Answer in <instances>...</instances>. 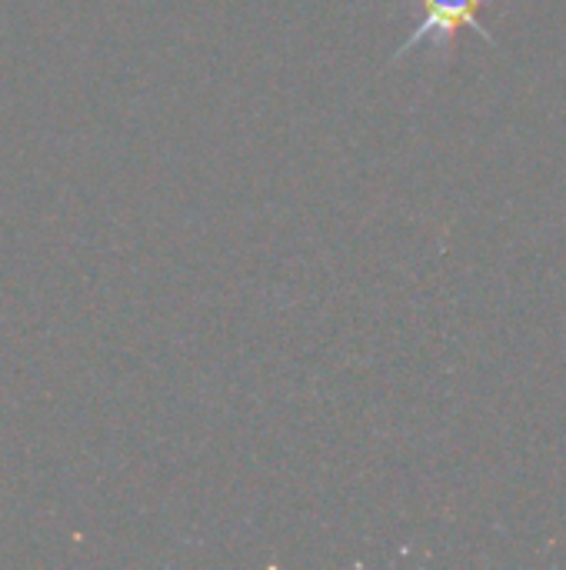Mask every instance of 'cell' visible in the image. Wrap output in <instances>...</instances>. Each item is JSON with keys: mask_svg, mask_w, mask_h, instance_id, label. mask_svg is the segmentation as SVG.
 Segmentation results:
<instances>
[{"mask_svg": "<svg viewBox=\"0 0 566 570\" xmlns=\"http://www.w3.org/2000/svg\"><path fill=\"white\" fill-rule=\"evenodd\" d=\"M420 7H424V20H420L417 30L400 43V50L394 53V60H400L404 53H410L414 47H420V43H427V40L447 47L460 27H470V30H474L477 37H484L490 47H497V37H490V30L480 23L484 0H420Z\"/></svg>", "mask_w": 566, "mask_h": 570, "instance_id": "1", "label": "cell"}]
</instances>
